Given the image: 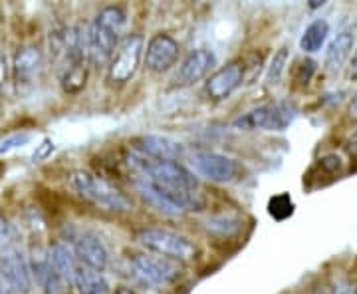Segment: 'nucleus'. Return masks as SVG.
Listing matches in <instances>:
<instances>
[{"instance_id": "16", "label": "nucleus", "mask_w": 357, "mask_h": 294, "mask_svg": "<svg viewBox=\"0 0 357 294\" xmlns=\"http://www.w3.org/2000/svg\"><path fill=\"white\" fill-rule=\"evenodd\" d=\"M133 152L155 161H178L183 157V145L163 135H141L133 140Z\"/></svg>"}, {"instance_id": "6", "label": "nucleus", "mask_w": 357, "mask_h": 294, "mask_svg": "<svg viewBox=\"0 0 357 294\" xmlns=\"http://www.w3.org/2000/svg\"><path fill=\"white\" fill-rule=\"evenodd\" d=\"M296 117H298L296 103L280 100V102L258 105L255 110L246 112L241 117H236L232 122V126L238 129H250V131H256V129H260V131H284L292 126Z\"/></svg>"}, {"instance_id": "17", "label": "nucleus", "mask_w": 357, "mask_h": 294, "mask_svg": "<svg viewBox=\"0 0 357 294\" xmlns=\"http://www.w3.org/2000/svg\"><path fill=\"white\" fill-rule=\"evenodd\" d=\"M356 44V28L354 26H344L335 32V36L330 40L328 50H326V66L328 70H340L345 64V60L351 56Z\"/></svg>"}, {"instance_id": "32", "label": "nucleus", "mask_w": 357, "mask_h": 294, "mask_svg": "<svg viewBox=\"0 0 357 294\" xmlns=\"http://www.w3.org/2000/svg\"><path fill=\"white\" fill-rule=\"evenodd\" d=\"M349 117H351V119H357V94L356 98L351 100V103H349Z\"/></svg>"}, {"instance_id": "12", "label": "nucleus", "mask_w": 357, "mask_h": 294, "mask_svg": "<svg viewBox=\"0 0 357 294\" xmlns=\"http://www.w3.org/2000/svg\"><path fill=\"white\" fill-rule=\"evenodd\" d=\"M181 46L169 34H155L145 48V68L155 74H163L177 64Z\"/></svg>"}, {"instance_id": "30", "label": "nucleus", "mask_w": 357, "mask_h": 294, "mask_svg": "<svg viewBox=\"0 0 357 294\" xmlns=\"http://www.w3.org/2000/svg\"><path fill=\"white\" fill-rule=\"evenodd\" d=\"M347 149H349L351 157H356L357 159V131L351 135V140H349V143H347Z\"/></svg>"}, {"instance_id": "24", "label": "nucleus", "mask_w": 357, "mask_h": 294, "mask_svg": "<svg viewBox=\"0 0 357 294\" xmlns=\"http://www.w3.org/2000/svg\"><path fill=\"white\" fill-rule=\"evenodd\" d=\"M30 140H32L30 133H14V135H8V138H4V140L0 141V154H10L14 149L26 145Z\"/></svg>"}, {"instance_id": "1", "label": "nucleus", "mask_w": 357, "mask_h": 294, "mask_svg": "<svg viewBox=\"0 0 357 294\" xmlns=\"http://www.w3.org/2000/svg\"><path fill=\"white\" fill-rule=\"evenodd\" d=\"M128 24V14L119 6H107L98 14L86 30L88 38L89 64L107 66L112 56L123 40V30Z\"/></svg>"}, {"instance_id": "7", "label": "nucleus", "mask_w": 357, "mask_h": 294, "mask_svg": "<svg viewBox=\"0 0 357 294\" xmlns=\"http://www.w3.org/2000/svg\"><path fill=\"white\" fill-rule=\"evenodd\" d=\"M189 167L195 175L213 183H232L241 179L243 166L229 155L208 152V149H195L189 154Z\"/></svg>"}, {"instance_id": "27", "label": "nucleus", "mask_w": 357, "mask_h": 294, "mask_svg": "<svg viewBox=\"0 0 357 294\" xmlns=\"http://www.w3.org/2000/svg\"><path fill=\"white\" fill-rule=\"evenodd\" d=\"M52 152H54V141L44 140L42 143H40L38 147H36V152L32 154V161H34V163H40V161H44Z\"/></svg>"}, {"instance_id": "8", "label": "nucleus", "mask_w": 357, "mask_h": 294, "mask_svg": "<svg viewBox=\"0 0 357 294\" xmlns=\"http://www.w3.org/2000/svg\"><path fill=\"white\" fill-rule=\"evenodd\" d=\"M32 272L28 265V253L14 241L0 253V284L8 293L28 294L32 288Z\"/></svg>"}, {"instance_id": "22", "label": "nucleus", "mask_w": 357, "mask_h": 294, "mask_svg": "<svg viewBox=\"0 0 357 294\" xmlns=\"http://www.w3.org/2000/svg\"><path fill=\"white\" fill-rule=\"evenodd\" d=\"M268 211H270V215L274 219H278V221H284L286 217H290L294 213V203L292 199L286 195V193H282V195H276V197H272L270 199V205H268Z\"/></svg>"}, {"instance_id": "23", "label": "nucleus", "mask_w": 357, "mask_h": 294, "mask_svg": "<svg viewBox=\"0 0 357 294\" xmlns=\"http://www.w3.org/2000/svg\"><path fill=\"white\" fill-rule=\"evenodd\" d=\"M286 64H288V50H286V48H280V50L274 54V58H272V62H270V68H268V84H276V82L280 80L282 74H284V70H286Z\"/></svg>"}, {"instance_id": "2", "label": "nucleus", "mask_w": 357, "mask_h": 294, "mask_svg": "<svg viewBox=\"0 0 357 294\" xmlns=\"http://www.w3.org/2000/svg\"><path fill=\"white\" fill-rule=\"evenodd\" d=\"M66 183L72 191L76 193L79 199L96 205L105 211H117V213H126L131 211V203L123 195L121 189H117L109 181L98 177L96 173L86 171V169H76L72 173L66 175Z\"/></svg>"}, {"instance_id": "13", "label": "nucleus", "mask_w": 357, "mask_h": 294, "mask_svg": "<svg viewBox=\"0 0 357 294\" xmlns=\"http://www.w3.org/2000/svg\"><path fill=\"white\" fill-rule=\"evenodd\" d=\"M217 64V58L215 54L206 48H199V50H192L183 64L178 66L177 74L173 78V86L177 88H189L195 86L197 82H201L204 78L211 74V70Z\"/></svg>"}, {"instance_id": "3", "label": "nucleus", "mask_w": 357, "mask_h": 294, "mask_svg": "<svg viewBox=\"0 0 357 294\" xmlns=\"http://www.w3.org/2000/svg\"><path fill=\"white\" fill-rule=\"evenodd\" d=\"M129 166L135 171V175L145 179L159 183L171 189H183V191H197L199 179L191 169L181 166L178 161H155L145 155L131 152L129 154Z\"/></svg>"}, {"instance_id": "33", "label": "nucleus", "mask_w": 357, "mask_h": 294, "mask_svg": "<svg viewBox=\"0 0 357 294\" xmlns=\"http://www.w3.org/2000/svg\"><path fill=\"white\" fill-rule=\"evenodd\" d=\"M114 294H137L133 288H128V286H119V288H115Z\"/></svg>"}, {"instance_id": "11", "label": "nucleus", "mask_w": 357, "mask_h": 294, "mask_svg": "<svg viewBox=\"0 0 357 294\" xmlns=\"http://www.w3.org/2000/svg\"><path fill=\"white\" fill-rule=\"evenodd\" d=\"M129 263H131V269L135 270V274L141 281L153 284V286H169V284L177 282L178 277H181V270L173 260L155 256L151 253L149 255L147 253L133 255Z\"/></svg>"}, {"instance_id": "28", "label": "nucleus", "mask_w": 357, "mask_h": 294, "mask_svg": "<svg viewBox=\"0 0 357 294\" xmlns=\"http://www.w3.org/2000/svg\"><path fill=\"white\" fill-rule=\"evenodd\" d=\"M314 70H316V62H314V60H304V62H300V68H298V72H300L298 82H300V84H307L312 74H314Z\"/></svg>"}, {"instance_id": "21", "label": "nucleus", "mask_w": 357, "mask_h": 294, "mask_svg": "<svg viewBox=\"0 0 357 294\" xmlns=\"http://www.w3.org/2000/svg\"><path fill=\"white\" fill-rule=\"evenodd\" d=\"M88 82V64L64 66L62 70V88L68 94H77L86 88Z\"/></svg>"}, {"instance_id": "15", "label": "nucleus", "mask_w": 357, "mask_h": 294, "mask_svg": "<svg viewBox=\"0 0 357 294\" xmlns=\"http://www.w3.org/2000/svg\"><path fill=\"white\" fill-rule=\"evenodd\" d=\"M44 68L42 50L34 44H24L14 54L13 76L18 88H28L38 80L40 72Z\"/></svg>"}, {"instance_id": "19", "label": "nucleus", "mask_w": 357, "mask_h": 294, "mask_svg": "<svg viewBox=\"0 0 357 294\" xmlns=\"http://www.w3.org/2000/svg\"><path fill=\"white\" fill-rule=\"evenodd\" d=\"M330 36V24L328 20H314L312 24L307 26L300 38V48L306 52V54H316L324 48V44L328 42Z\"/></svg>"}, {"instance_id": "18", "label": "nucleus", "mask_w": 357, "mask_h": 294, "mask_svg": "<svg viewBox=\"0 0 357 294\" xmlns=\"http://www.w3.org/2000/svg\"><path fill=\"white\" fill-rule=\"evenodd\" d=\"M72 284L77 291V294H112L109 282L103 277V272L93 270L77 263L72 277Z\"/></svg>"}, {"instance_id": "4", "label": "nucleus", "mask_w": 357, "mask_h": 294, "mask_svg": "<svg viewBox=\"0 0 357 294\" xmlns=\"http://www.w3.org/2000/svg\"><path fill=\"white\" fill-rule=\"evenodd\" d=\"M133 185L147 203H151L157 211H161L165 215H183V213H191V211H201L204 207V199L199 191L171 189V187H163L159 183L139 177V175H135Z\"/></svg>"}, {"instance_id": "14", "label": "nucleus", "mask_w": 357, "mask_h": 294, "mask_svg": "<svg viewBox=\"0 0 357 294\" xmlns=\"http://www.w3.org/2000/svg\"><path fill=\"white\" fill-rule=\"evenodd\" d=\"M244 80V64L241 60H232L227 66H222L215 74L206 78L204 91L211 100H227L232 96V91L238 90Z\"/></svg>"}, {"instance_id": "31", "label": "nucleus", "mask_w": 357, "mask_h": 294, "mask_svg": "<svg viewBox=\"0 0 357 294\" xmlns=\"http://www.w3.org/2000/svg\"><path fill=\"white\" fill-rule=\"evenodd\" d=\"M356 291L349 286V284H340L337 288H335V294H354Z\"/></svg>"}, {"instance_id": "9", "label": "nucleus", "mask_w": 357, "mask_h": 294, "mask_svg": "<svg viewBox=\"0 0 357 294\" xmlns=\"http://www.w3.org/2000/svg\"><path fill=\"white\" fill-rule=\"evenodd\" d=\"M145 52V42L139 34H128L119 42L117 50L107 64V78L112 84H126L137 74L141 58Z\"/></svg>"}, {"instance_id": "29", "label": "nucleus", "mask_w": 357, "mask_h": 294, "mask_svg": "<svg viewBox=\"0 0 357 294\" xmlns=\"http://www.w3.org/2000/svg\"><path fill=\"white\" fill-rule=\"evenodd\" d=\"M8 74H10V66H8V58L0 52V90L6 86L8 82Z\"/></svg>"}, {"instance_id": "26", "label": "nucleus", "mask_w": 357, "mask_h": 294, "mask_svg": "<svg viewBox=\"0 0 357 294\" xmlns=\"http://www.w3.org/2000/svg\"><path fill=\"white\" fill-rule=\"evenodd\" d=\"M16 241V233H14L13 223L8 219L0 217V253Z\"/></svg>"}, {"instance_id": "25", "label": "nucleus", "mask_w": 357, "mask_h": 294, "mask_svg": "<svg viewBox=\"0 0 357 294\" xmlns=\"http://www.w3.org/2000/svg\"><path fill=\"white\" fill-rule=\"evenodd\" d=\"M236 227H238V221L230 217L211 219L208 225H206V229L213 230V233H220V235H229V233H232Z\"/></svg>"}, {"instance_id": "34", "label": "nucleus", "mask_w": 357, "mask_h": 294, "mask_svg": "<svg viewBox=\"0 0 357 294\" xmlns=\"http://www.w3.org/2000/svg\"><path fill=\"white\" fill-rule=\"evenodd\" d=\"M351 70H354V72L357 74V50H356V54H354V60H351Z\"/></svg>"}, {"instance_id": "20", "label": "nucleus", "mask_w": 357, "mask_h": 294, "mask_svg": "<svg viewBox=\"0 0 357 294\" xmlns=\"http://www.w3.org/2000/svg\"><path fill=\"white\" fill-rule=\"evenodd\" d=\"M50 263L54 269L58 270L66 281L72 284V277H74V269H76L77 260L72 249L66 243H56L50 247Z\"/></svg>"}, {"instance_id": "10", "label": "nucleus", "mask_w": 357, "mask_h": 294, "mask_svg": "<svg viewBox=\"0 0 357 294\" xmlns=\"http://www.w3.org/2000/svg\"><path fill=\"white\" fill-rule=\"evenodd\" d=\"M66 244L72 249V253L76 256L77 263L86 265L89 269L100 270V272L107 269L109 255H107V249L103 247V243L100 241L98 235H93L89 230L72 229L68 233Z\"/></svg>"}, {"instance_id": "5", "label": "nucleus", "mask_w": 357, "mask_h": 294, "mask_svg": "<svg viewBox=\"0 0 357 294\" xmlns=\"http://www.w3.org/2000/svg\"><path fill=\"white\" fill-rule=\"evenodd\" d=\"M135 241L147 253L167 260L189 263L197 256V247L191 243V239L169 229H141L135 235Z\"/></svg>"}]
</instances>
